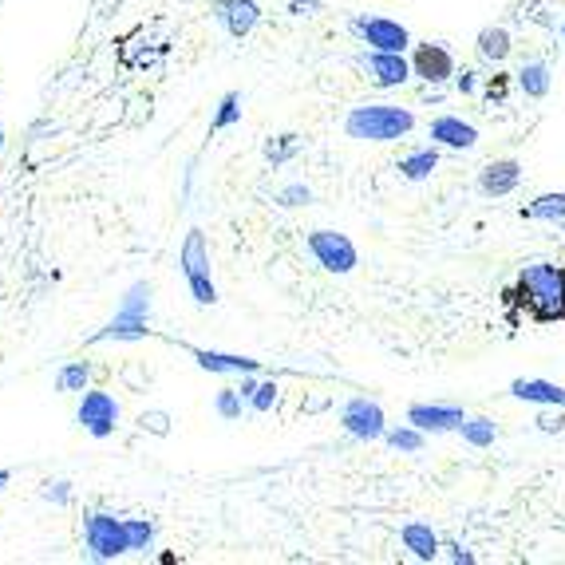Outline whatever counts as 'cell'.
<instances>
[{
    "label": "cell",
    "instance_id": "cell-1",
    "mask_svg": "<svg viewBox=\"0 0 565 565\" xmlns=\"http://www.w3.org/2000/svg\"><path fill=\"white\" fill-rule=\"evenodd\" d=\"M506 305H522L538 324L565 321V289H562V265L554 261H530L518 273V285L502 293Z\"/></svg>",
    "mask_w": 565,
    "mask_h": 565
},
{
    "label": "cell",
    "instance_id": "cell-2",
    "mask_svg": "<svg viewBox=\"0 0 565 565\" xmlns=\"http://www.w3.org/2000/svg\"><path fill=\"white\" fill-rule=\"evenodd\" d=\"M411 127H415V115L396 103H364V107H352L344 119V135L360 143H396L411 135Z\"/></svg>",
    "mask_w": 565,
    "mask_h": 565
},
{
    "label": "cell",
    "instance_id": "cell-3",
    "mask_svg": "<svg viewBox=\"0 0 565 565\" xmlns=\"http://www.w3.org/2000/svg\"><path fill=\"white\" fill-rule=\"evenodd\" d=\"M83 534H87V550L95 562H115L131 550V534H127V518H115V514H87L83 518Z\"/></svg>",
    "mask_w": 565,
    "mask_h": 565
},
{
    "label": "cell",
    "instance_id": "cell-4",
    "mask_svg": "<svg viewBox=\"0 0 565 565\" xmlns=\"http://www.w3.org/2000/svg\"><path fill=\"white\" fill-rule=\"evenodd\" d=\"M178 265L186 273V285L194 293L198 305H214L218 301V289H214V277H210V249H206V238L202 230H190L186 242H182V253H178Z\"/></svg>",
    "mask_w": 565,
    "mask_h": 565
},
{
    "label": "cell",
    "instance_id": "cell-5",
    "mask_svg": "<svg viewBox=\"0 0 565 565\" xmlns=\"http://www.w3.org/2000/svg\"><path fill=\"white\" fill-rule=\"evenodd\" d=\"M309 249H313V257H317L321 269L340 273V277L360 265V253H356L352 238L348 234H336V230H313L309 234Z\"/></svg>",
    "mask_w": 565,
    "mask_h": 565
},
{
    "label": "cell",
    "instance_id": "cell-6",
    "mask_svg": "<svg viewBox=\"0 0 565 565\" xmlns=\"http://www.w3.org/2000/svg\"><path fill=\"white\" fill-rule=\"evenodd\" d=\"M340 427L352 435V439H364V443H376L388 435V419H384V407L376 400H364V396H352L348 404L340 407Z\"/></svg>",
    "mask_w": 565,
    "mask_h": 565
},
{
    "label": "cell",
    "instance_id": "cell-7",
    "mask_svg": "<svg viewBox=\"0 0 565 565\" xmlns=\"http://www.w3.org/2000/svg\"><path fill=\"white\" fill-rule=\"evenodd\" d=\"M352 32L376 52H407L411 48V32L392 16H356Z\"/></svg>",
    "mask_w": 565,
    "mask_h": 565
},
{
    "label": "cell",
    "instance_id": "cell-8",
    "mask_svg": "<svg viewBox=\"0 0 565 565\" xmlns=\"http://www.w3.org/2000/svg\"><path fill=\"white\" fill-rule=\"evenodd\" d=\"M411 76H419L423 83L439 87V83L455 80V56L443 48V44H415L411 52Z\"/></svg>",
    "mask_w": 565,
    "mask_h": 565
},
{
    "label": "cell",
    "instance_id": "cell-9",
    "mask_svg": "<svg viewBox=\"0 0 565 565\" xmlns=\"http://www.w3.org/2000/svg\"><path fill=\"white\" fill-rule=\"evenodd\" d=\"M76 419L83 423L87 435L107 439V435L115 431V423H119V404H115V396H107V392H87L80 411H76Z\"/></svg>",
    "mask_w": 565,
    "mask_h": 565
},
{
    "label": "cell",
    "instance_id": "cell-10",
    "mask_svg": "<svg viewBox=\"0 0 565 565\" xmlns=\"http://www.w3.org/2000/svg\"><path fill=\"white\" fill-rule=\"evenodd\" d=\"M407 423H415L427 435H443V431H459L467 423V411L459 404H411Z\"/></svg>",
    "mask_w": 565,
    "mask_h": 565
},
{
    "label": "cell",
    "instance_id": "cell-11",
    "mask_svg": "<svg viewBox=\"0 0 565 565\" xmlns=\"http://www.w3.org/2000/svg\"><path fill=\"white\" fill-rule=\"evenodd\" d=\"M522 182V162L518 159H494L479 170V194L483 198H506Z\"/></svg>",
    "mask_w": 565,
    "mask_h": 565
},
{
    "label": "cell",
    "instance_id": "cell-12",
    "mask_svg": "<svg viewBox=\"0 0 565 565\" xmlns=\"http://www.w3.org/2000/svg\"><path fill=\"white\" fill-rule=\"evenodd\" d=\"M431 143L451 147V151H471V147H479V131L471 123H463L459 115H439V119H431Z\"/></svg>",
    "mask_w": 565,
    "mask_h": 565
},
{
    "label": "cell",
    "instance_id": "cell-13",
    "mask_svg": "<svg viewBox=\"0 0 565 565\" xmlns=\"http://www.w3.org/2000/svg\"><path fill=\"white\" fill-rule=\"evenodd\" d=\"M218 20H222V28L234 36V40H245L253 28H257V20H261V4L257 0H218Z\"/></svg>",
    "mask_w": 565,
    "mask_h": 565
},
{
    "label": "cell",
    "instance_id": "cell-14",
    "mask_svg": "<svg viewBox=\"0 0 565 565\" xmlns=\"http://www.w3.org/2000/svg\"><path fill=\"white\" fill-rule=\"evenodd\" d=\"M368 76L376 87H404L411 80V60H404V52H376L368 56Z\"/></svg>",
    "mask_w": 565,
    "mask_h": 565
},
{
    "label": "cell",
    "instance_id": "cell-15",
    "mask_svg": "<svg viewBox=\"0 0 565 565\" xmlns=\"http://www.w3.org/2000/svg\"><path fill=\"white\" fill-rule=\"evenodd\" d=\"M190 356L198 360V368L218 372V376H249V372H257V368H261V360L230 356V352H210V348H190Z\"/></svg>",
    "mask_w": 565,
    "mask_h": 565
},
{
    "label": "cell",
    "instance_id": "cell-16",
    "mask_svg": "<svg viewBox=\"0 0 565 565\" xmlns=\"http://www.w3.org/2000/svg\"><path fill=\"white\" fill-rule=\"evenodd\" d=\"M510 396L522 400V404L565 407V388L550 384V380H514V384H510Z\"/></svg>",
    "mask_w": 565,
    "mask_h": 565
},
{
    "label": "cell",
    "instance_id": "cell-17",
    "mask_svg": "<svg viewBox=\"0 0 565 565\" xmlns=\"http://www.w3.org/2000/svg\"><path fill=\"white\" fill-rule=\"evenodd\" d=\"M400 538H404V546L419 558V562H435L439 558V550H443V542H439V534L427 526V522H407L404 530H400Z\"/></svg>",
    "mask_w": 565,
    "mask_h": 565
},
{
    "label": "cell",
    "instance_id": "cell-18",
    "mask_svg": "<svg viewBox=\"0 0 565 565\" xmlns=\"http://www.w3.org/2000/svg\"><path fill=\"white\" fill-rule=\"evenodd\" d=\"M147 332H151V328H147V317H131V313L119 309L103 332L91 336V344H103V340H143Z\"/></svg>",
    "mask_w": 565,
    "mask_h": 565
},
{
    "label": "cell",
    "instance_id": "cell-19",
    "mask_svg": "<svg viewBox=\"0 0 565 565\" xmlns=\"http://www.w3.org/2000/svg\"><path fill=\"white\" fill-rule=\"evenodd\" d=\"M475 48H479V60H486V64H506V56L514 52V40H510L506 28L490 24V28L479 32V44Z\"/></svg>",
    "mask_w": 565,
    "mask_h": 565
},
{
    "label": "cell",
    "instance_id": "cell-20",
    "mask_svg": "<svg viewBox=\"0 0 565 565\" xmlns=\"http://www.w3.org/2000/svg\"><path fill=\"white\" fill-rule=\"evenodd\" d=\"M514 80L526 91V99H546V95H550V83H554L550 80V64H546V60H526Z\"/></svg>",
    "mask_w": 565,
    "mask_h": 565
},
{
    "label": "cell",
    "instance_id": "cell-21",
    "mask_svg": "<svg viewBox=\"0 0 565 565\" xmlns=\"http://www.w3.org/2000/svg\"><path fill=\"white\" fill-rule=\"evenodd\" d=\"M435 170H439V151L435 147H419V151H411V155L400 159V174H404L407 182H423Z\"/></svg>",
    "mask_w": 565,
    "mask_h": 565
},
{
    "label": "cell",
    "instance_id": "cell-22",
    "mask_svg": "<svg viewBox=\"0 0 565 565\" xmlns=\"http://www.w3.org/2000/svg\"><path fill=\"white\" fill-rule=\"evenodd\" d=\"M522 218L550 222V226H562L565 230V194H542V198H534V202L522 210Z\"/></svg>",
    "mask_w": 565,
    "mask_h": 565
},
{
    "label": "cell",
    "instance_id": "cell-23",
    "mask_svg": "<svg viewBox=\"0 0 565 565\" xmlns=\"http://www.w3.org/2000/svg\"><path fill=\"white\" fill-rule=\"evenodd\" d=\"M459 431H463V439H467L471 447H494V439H498V427H494V419H486V415H471Z\"/></svg>",
    "mask_w": 565,
    "mask_h": 565
},
{
    "label": "cell",
    "instance_id": "cell-24",
    "mask_svg": "<svg viewBox=\"0 0 565 565\" xmlns=\"http://www.w3.org/2000/svg\"><path fill=\"white\" fill-rule=\"evenodd\" d=\"M423 435H427V431H419L415 423H407V427L388 431L384 439H388V447H396V451H404V455H419V451H423Z\"/></svg>",
    "mask_w": 565,
    "mask_h": 565
},
{
    "label": "cell",
    "instance_id": "cell-25",
    "mask_svg": "<svg viewBox=\"0 0 565 565\" xmlns=\"http://www.w3.org/2000/svg\"><path fill=\"white\" fill-rule=\"evenodd\" d=\"M87 380H91V368L76 360V364H64L60 368V376H56V392H83L87 388Z\"/></svg>",
    "mask_w": 565,
    "mask_h": 565
},
{
    "label": "cell",
    "instance_id": "cell-26",
    "mask_svg": "<svg viewBox=\"0 0 565 565\" xmlns=\"http://www.w3.org/2000/svg\"><path fill=\"white\" fill-rule=\"evenodd\" d=\"M242 119V95L238 91H226L222 103H218V115H214V131H226Z\"/></svg>",
    "mask_w": 565,
    "mask_h": 565
},
{
    "label": "cell",
    "instance_id": "cell-27",
    "mask_svg": "<svg viewBox=\"0 0 565 565\" xmlns=\"http://www.w3.org/2000/svg\"><path fill=\"white\" fill-rule=\"evenodd\" d=\"M242 392H238V388H222V392H218V400H214V407H218V415H222V419H230V423H234V419H242Z\"/></svg>",
    "mask_w": 565,
    "mask_h": 565
},
{
    "label": "cell",
    "instance_id": "cell-28",
    "mask_svg": "<svg viewBox=\"0 0 565 565\" xmlns=\"http://www.w3.org/2000/svg\"><path fill=\"white\" fill-rule=\"evenodd\" d=\"M127 534H131V550H147L155 542V526L147 518H127Z\"/></svg>",
    "mask_w": 565,
    "mask_h": 565
},
{
    "label": "cell",
    "instance_id": "cell-29",
    "mask_svg": "<svg viewBox=\"0 0 565 565\" xmlns=\"http://www.w3.org/2000/svg\"><path fill=\"white\" fill-rule=\"evenodd\" d=\"M249 404H253V411H257V415L273 411V407H277V384H273V380H269V384H261V388L253 392V400H249Z\"/></svg>",
    "mask_w": 565,
    "mask_h": 565
},
{
    "label": "cell",
    "instance_id": "cell-30",
    "mask_svg": "<svg viewBox=\"0 0 565 565\" xmlns=\"http://www.w3.org/2000/svg\"><path fill=\"white\" fill-rule=\"evenodd\" d=\"M139 427L151 431V435H170V415L166 411H143L139 415Z\"/></svg>",
    "mask_w": 565,
    "mask_h": 565
},
{
    "label": "cell",
    "instance_id": "cell-31",
    "mask_svg": "<svg viewBox=\"0 0 565 565\" xmlns=\"http://www.w3.org/2000/svg\"><path fill=\"white\" fill-rule=\"evenodd\" d=\"M538 427L550 431V435H554V431H565V407H546V411L538 415Z\"/></svg>",
    "mask_w": 565,
    "mask_h": 565
},
{
    "label": "cell",
    "instance_id": "cell-32",
    "mask_svg": "<svg viewBox=\"0 0 565 565\" xmlns=\"http://www.w3.org/2000/svg\"><path fill=\"white\" fill-rule=\"evenodd\" d=\"M293 151H297V139H293V135H281V143H277V147L269 143V151H265V155H269V162L277 166V162H285V159H289Z\"/></svg>",
    "mask_w": 565,
    "mask_h": 565
},
{
    "label": "cell",
    "instance_id": "cell-33",
    "mask_svg": "<svg viewBox=\"0 0 565 565\" xmlns=\"http://www.w3.org/2000/svg\"><path fill=\"white\" fill-rule=\"evenodd\" d=\"M313 194H309V186H285L281 190V206H305Z\"/></svg>",
    "mask_w": 565,
    "mask_h": 565
},
{
    "label": "cell",
    "instance_id": "cell-34",
    "mask_svg": "<svg viewBox=\"0 0 565 565\" xmlns=\"http://www.w3.org/2000/svg\"><path fill=\"white\" fill-rule=\"evenodd\" d=\"M44 498H48V502H60V506H64V502L72 498V483H64V479H60V483H48V486H44Z\"/></svg>",
    "mask_w": 565,
    "mask_h": 565
},
{
    "label": "cell",
    "instance_id": "cell-35",
    "mask_svg": "<svg viewBox=\"0 0 565 565\" xmlns=\"http://www.w3.org/2000/svg\"><path fill=\"white\" fill-rule=\"evenodd\" d=\"M506 87H510V76H502V72H498V76H490V80H486V95L502 103V99H506Z\"/></svg>",
    "mask_w": 565,
    "mask_h": 565
},
{
    "label": "cell",
    "instance_id": "cell-36",
    "mask_svg": "<svg viewBox=\"0 0 565 565\" xmlns=\"http://www.w3.org/2000/svg\"><path fill=\"white\" fill-rule=\"evenodd\" d=\"M321 8H324L321 0H289V12L293 16H317Z\"/></svg>",
    "mask_w": 565,
    "mask_h": 565
},
{
    "label": "cell",
    "instance_id": "cell-37",
    "mask_svg": "<svg viewBox=\"0 0 565 565\" xmlns=\"http://www.w3.org/2000/svg\"><path fill=\"white\" fill-rule=\"evenodd\" d=\"M459 91H463V95H475V91H479V80H475V72H463V76H459Z\"/></svg>",
    "mask_w": 565,
    "mask_h": 565
},
{
    "label": "cell",
    "instance_id": "cell-38",
    "mask_svg": "<svg viewBox=\"0 0 565 565\" xmlns=\"http://www.w3.org/2000/svg\"><path fill=\"white\" fill-rule=\"evenodd\" d=\"M447 550H451V562H463V565H471V562H475V554H467L463 546H447Z\"/></svg>",
    "mask_w": 565,
    "mask_h": 565
},
{
    "label": "cell",
    "instance_id": "cell-39",
    "mask_svg": "<svg viewBox=\"0 0 565 565\" xmlns=\"http://www.w3.org/2000/svg\"><path fill=\"white\" fill-rule=\"evenodd\" d=\"M257 388H261V384H257V380H253V372H249V376L242 380V388H238V392H242L245 400H253V392H257Z\"/></svg>",
    "mask_w": 565,
    "mask_h": 565
},
{
    "label": "cell",
    "instance_id": "cell-40",
    "mask_svg": "<svg viewBox=\"0 0 565 565\" xmlns=\"http://www.w3.org/2000/svg\"><path fill=\"white\" fill-rule=\"evenodd\" d=\"M8 483H12V475H8V471H0V490H4Z\"/></svg>",
    "mask_w": 565,
    "mask_h": 565
},
{
    "label": "cell",
    "instance_id": "cell-41",
    "mask_svg": "<svg viewBox=\"0 0 565 565\" xmlns=\"http://www.w3.org/2000/svg\"><path fill=\"white\" fill-rule=\"evenodd\" d=\"M562 289H565V269H562Z\"/></svg>",
    "mask_w": 565,
    "mask_h": 565
},
{
    "label": "cell",
    "instance_id": "cell-42",
    "mask_svg": "<svg viewBox=\"0 0 565 565\" xmlns=\"http://www.w3.org/2000/svg\"><path fill=\"white\" fill-rule=\"evenodd\" d=\"M0 143H4V131H0Z\"/></svg>",
    "mask_w": 565,
    "mask_h": 565
},
{
    "label": "cell",
    "instance_id": "cell-43",
    "mask_svg": "<svg viewBox=\"0 0 565 565\" xmlns=\"http://www.w3.org/2000/svg\"><path fill=\"white\" fill-rule=\"evenodd\" d=\"M562 36H565V20H562Z\"/></svg>",
    "mask_w": 565,
    "mask_h": 565
}]
</instances>
